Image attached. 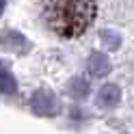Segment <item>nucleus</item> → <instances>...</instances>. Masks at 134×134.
Returning <instances> with one entry per match:
<instances>
[{
  "instance_id": "nucleus-1",
  "label": "nucleus",
  "mask_w": 134,
  "mask_h": 134,
  "mask_svg": "<svg viewBox=\"0 0 134 134\" xmlns=\"http://www.w3.org/2000/svg\"><path fill=\"white\" fill-rule=\"evenodd\" d=\"M48 28L58 37H78L95 20L93 0H48L43 7Z\"/></svg>"
},
{
  "instance_id": "nucleus-2",
  "label": "nucleus",
  "mask_w": 134,
  "mask_h": 134,
  "mask_svg": "<svg viewBox=\"0 0 134 134\" xmlns=\"http://www.w3.org/2000/svg\"><path fill=\"white\" fill-rule=\"evenodd\" d=\"M13 89H15L13 78H11L7 71H2V69H0V91H7V93H11Z\"/></svg>"
},
{
  "instance_id": "nucleus-3",
  "label": "nucleus",
  "mask_w": 134,
  "mask_h": 134,
  "mask_svg": "<svg viewBox=\"0 0 134 134\" xmlns=\"http://www.w3.org/2000/svg\"><path fill=\"white\" fill-rule=\"evenodd\" d=\"M2 9H4V0H0V13H2Z\"/></svg>"
}]
</instances>
